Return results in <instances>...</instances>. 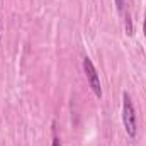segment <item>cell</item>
<instances>
[{
  "mask_svg": "<svg viewBox=\"0 0 146 146\" xmlns=\"http://www.w3.org/2000/svg\"><path fill=\"white\" fill-rule=\"evenodd\" d=\"M143 33H145V36H146V14H145V24H143Z\"/></svg>",
  "mask_w": 146,
  "mask_h": 146,
  "instance_id": "8992f818",
  "label": "cell"
},
{
  "mask_svg": "<svg viewBox=\"0 0 146 146\" xmlns=\"http://www.w3.org/2000/svg\"><path fill=\"white\" fill-rule=\"evenodd\" d=\"M83 72H85L87 82H88V85H90L92 92L95 94V97H97V99H100V97H102L100 76H99V73H97L95 66H94V63H92V60H90L88 56H85V58H83Z\"/></svg>",
  "mask_w": 146,
  "mask_h": 146,
  "instance_id": "7a4b0ae2",
  "label": "cell"
},
{
  "mask_svg": "<svg viewBox=\"0 0 146 146\" xmlns=\"http://www.w3.org/2000/svg\"><path fill=\"white\" fill-rule=\"evenodd\" d=\"M122 124H124V129H126V134L129 138H136L138 134V124H136V110L133 106V100H131V95L127 92L122 94Z\"/></svg>",
  "mask_w": 146,
  "mask_h": 146,
  "instance_id": "6da1fadb",
  "label": "cell"
},
{
  "mask_svg": "<svg viewBox=\"0 0 146 146\" xmlns=\"http://www.w3.org/2000/svg\"><path fill=\"white\" fill-rule=\"evenodd\" d=\"M126 31H127L129 36H133V22H131V17L129 15L126 17Z\"/></svg>",
  "mask_w": 146,
  "mask_h": 146,
  "instance_id": "3957f363",
  "label": "cell"
},
{
  "mask_svg": "<svg viewBox=\"0 0 146 146\" xmlns=\"http://www.w3.org/2000/svg\"><path fill=\"white\" fill-rule=\"evenodd\" d=\"M51 146H61V141H60V138L54 134L53 136V143H51Z\"/></svg>",
  "mask_w": 146,
  "mask_h": 146,
  "instance_id": "5b68a950",
  "label": "cell"
},
{
  "mask_svg": "<svg viewBox=\"0 0 146 146\" xmlns=\"http://www.w3.org/2000/svg\"><path fill=\"white\" fill-rule=\"evenodd\" d=\"M114 3H115V9H117L119 12H122V10H124V3H126V0H114Z\"/></svg>",
  "mask_w": 146,
  "mask_h": 146,
  "instance_id": "277c9868",
  "label": "cell"
}]
</instances>
